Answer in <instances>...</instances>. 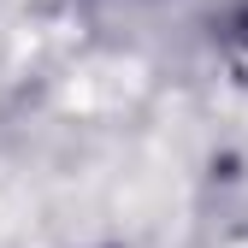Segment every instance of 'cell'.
<instances>
[{
    "label": "cell",
    "instance_id": "6da1fadb",
    "mask_svg": "<svg viewBox=\"0 0 248 248\" xmlns=\"http://www.w3.org/2000/svg\"><path fill=\"white\" fill-rule=\"evenodd\" d=\"M219 53H225V65L248 83V0L225 12V24H219Z\"/></svg>",
    "mask_w": 248,
    "mask_h": 248
}]
</instances>
